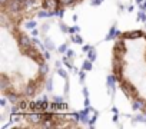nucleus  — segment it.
Returning <instances> with one entry per match:
<instances>
[{
	"mask_svg": "<svg viewBox=\"0 0 146 129\" xmlns=\"http://www.w3.org/2000/svg\"><path fill=\"white\" fill-rule=\"evenodd\" d=\"M33 16L19 0L0 2V95L13 103L39 98L49 79L46 52L25 29Z\"/></svg>",
	"mask_w": 146,
	"mask_h": 129,
	"instance_id": "f257e3e1",
	"label": "nucleus"
},
{
	"mask_svg": "<svg viewBox=\"0 0 146 129\" xmlns=\"http://www.w3.org/2000/svg\"><path fill=\"white\" fill-rule=\"evenodd\" d=\"M110 75L132 108L146 116V30L116 35L110 47Z\"/></svg>",
	"mask_w": 146,
	"mask_h": 129,
	"instance_id": "f03ea898",
	"label": "nucleus"
},
{
	"mask_svg": "<svg viewBox=\"0 0 146 129\" xmlns=\"http://www.w3.org/2000/svg\"><path fill=\"white\" fill-rule=\"evenodd\" d=\"M83 125L75 118L66 113H50V112H40V113H26L20 115L15 119L10 128H82Z\"/></svg>",
	"mask_w": 146,
	"mask_h": 129,
	"instance_id": "7ed1b4c3",
	"label": "nucleus"
},
{
	"mask_svg": "<svg viewBox=\"0 0 146 129\" xmlns=\"http://www.w3.org/2000/svg\"><path fill=\"white\" fill-rule=\"evenodd\" d=\"M35 16L39 13L57 15L69 9H75L85 3L86 0H19Z\"/></svg>",
	"mask_w": 146,
	"mask_h": 129,
	"instance_id": "20e7f679",
	"label": "nucleus"
}]
</instances>
